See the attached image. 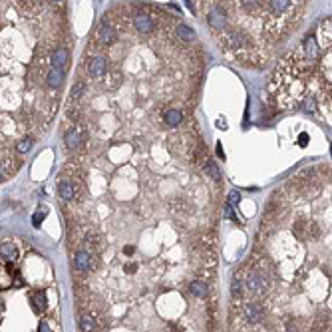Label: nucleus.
Listing matches in <instances>:
<instances>
[{
  "label": "nucleus",
  "mask_w": 332,
  "mask_h": 332,
  "mask_svg": "<svg viewBox=\"0 0 332 332\" xmlns=\"http://www.w3.org/2000/svg\"><path fill=\"white\" fill-rule=\"evenodd\" d=\"M106 56L104 54H94V56H90V60H88V74L92 76V78H102L104 74H106Z\"/></svg>",
  "instance_id": "nucleus-6"
},
{
  "label": "nucleus",
  "mask_w": 332,
  "mask_h": 332,
  "mask_svg": "<svg viewBox=\"0 0 332 332\" xmlns=\"http://www.w3.org/2000/svg\"><path fill=\"white\" fill-rule=\"evenodd\" d=\"M74 267H76V271H80V273H86V271L92 269V255H90L88 249L76 251V255H74Z\"/></svg>",
  "instance_id": "nucleus-8"
},
{
  "label": "nucleus",
  "mask_w": 332,
  "mask_h": 332,
  "mask_svg": "<svg viewBox=\"0 0 332 332\" xmlns=\"http://www.w3.org/2000/svg\"><path fill=\"white\" fill-rule=\"evenodd\" d=\"M175 36H177L179 40H183V42H193V40H197L195 30L189 28L187 24H177V26H175Z\"/></svg>",
  "instance_id": "nucleus-13"
},
{
  "label": "nucleus",
  "mask_w": 332,
  "mask_h": 332,
  "mask_svg": "<svg viewBox=\"0 0 332 332\" xmlns=\"http://www.w3.org/2000/svg\"><path fill=\"white\" fill-rule=\"evenodd\" d=\"M84 84L82 82H76L74 84V88H72V94H70V98H72V102H80V98L84 96Z\"/></svg>",
  "instance_id": "nucleus-22"
},
{
  "label": "nucleus",
  "mask_w": 332,
  "mask_h": 332,
  "mask_svg": "<svg viewBox=\"0 0 332 332\" xmlns=\"http://www.w3.org/2000/svg\"><path fill=\"white\" fill-rule=\"evenodd\" d=\"M64 78H66V74H64V68H50L48 72H46V86L50 88V90H60V86L64 84Z\"/></svg>",
  "instance_id": "nucleus-7"
},
{
  "label": "nucleus",
  "mask_w": 332,
  "mask_h": 332,
  "mask_svg": "<svg viewBox=\"0 0 332 332\" xmlns=\"http://www.w3.org/2000/svg\"><path fill=\"white\" fill-rule=\"evenodd\" d=\"M44 217H46V209H44V207H40V209L34 213V217H32V225H34V227H40V225H42V221H44Z\"/></svg>",
  "instance_id": "nucleus-23"
},
{
  "label": "nucleus",
  "mask_w": 332,
  "mask_h": 332,
  "mask_svg": "<svg viewBox=\"0 0 332 332\" xmlns=\"http://www.w3.org/2000/svg\"><path fill=\"white\" fill-rule=\"evenodd\" d=\"M54 2H62V0H54Z\"/></svg>",
  "instance_id": "nucleus-29"
},
{
  "label": "nucleus",
  "mask_w": 332,
  "mask_h": 332,
  "mask_svg": "<svg viewBox=\"0 0 332 332\" xmlns=\"http://www.w3.org/2000/svg\"><path fill=\"white\" fill-rule=\"evenodd\" d=\"M78 326H80V332H94L96 330V320L90 314H80L78 316Z\"/></svg>",
  "instance_id": "nucleus-15"
},
{
  "label": "nucleus",
  "mask_w": 332,
  "mask_h": 332,
  "mask_svg": "<svg viewBox=\"0 0 332 332\" xmlns=\"http://www.w3.org/2000/svg\"><path fill=\"white\" fill-rule=\"evenodd\" d=\"M32 306H34V310L36 312H44L46 310V306H48V302H46V294L44 292H34L32 294Z\"/></svg>",
  "instance_id": "nucleus-17"
},
{
  "label": "nucleus",
  "mask_w": 332,
  "mask_h": 332,
  "mask_svg": "<svg viewBox=\"0 0 332 332\" xmlns=\"http://www.w3.org/2000/svg\"><path fill=\"white\" fill-rule=\"evenodd\" d=\"M38 332H52V330H50V324H48L46 320H42L40 326H38Z\"/></svg>",
  "instance_id": "nucleus-25"
},
{
  "label": "nucleus",
  "mask_w": 332,
  "mask_h": 332,
  "mask_svg": "<svg viewBox=\"0 0 332 332\" xmlns=\"http://www.w3.org/2000/svg\"><path fill=\"white\" fill-rule=\"evenodd\" d=\"M84 139H86V133H84L80 127H70V129L66 131V135H64V143H66V147H68L70 151H78V149L82 147Z\"/></svg>",
  "instance_id": "nucleus-5"
},
{
  "label": "nucleus",
  "mask_w": 332,
  "mask_h": 332,
  "mask_svg": "<svg viewBox=\"0 0 332 332\" xmlns=\"http://www.w3.org/2000/svg\"><path fill=\"white\" fill-rule=\"evenodd\" d=\"M231 294H233V298H241V296H243V282H241L239 275L233 278V284H231Z\"/></svg>",
  "instance_id": "nucleus-21"
},
{
  "label": "nucleus",
  "mask_w": 332,
  "mask_h": 332,
  "mask_svg": "<svg viewBox=\"0 0 332 332\" xmlns=\"http://www.w3.org/2000/svg\"><path fill=\"white\" fill-rule=\"evenodd\" d=\"M316 40H318L320 48H332V16L318 24Z\"/></svg>",
  "instance_id": "nucleus-4"
},
{
  "label": "nucleus",
  "mask_w": 332,
  "mask_h": 332,
  "mask_svg": "<svg viewBox=\"0 0 332 332\" xmlns=\"http://www.w3.org/2000/svg\"><path fill=\"white\" fill-rule=\"evenodd\" d=\"M183 2H185V4H187V8H189V10H191V12L195 14V6L191 4V0H183Z\"/></svg>",
  "instance_id": "nucleus-28"
},
{
  "label": "nucleus",
  "mask_w": 332,
  "mask_h": 332,
  "mask_svg": "<svg viewBox=\"0 0 332 332\" xmlns=\"http://www.w3.org/2000/svg\"><path fill=\"white\" fill-rule=\"evenodd\" d=\"M131 22H133V28L139 34H151L153 28H155V20L147 12H135L133 18H131Z\"/></svg>",
  "instance_id": "nucleus-3"
},
{
  "label": "nucleus",
  "mask_w": 332,
  "mask_h": 332,
  "mask_svg": "<svg viewBox=\"0 0 332 332\" xmlns=\"http://www.w3.org/2000/svg\"><path fill=\"white\" fill-rule=\"evenodd\" d=\"M243 316L249 324H259L263 320V308L259 304H245L243 306Z\"/></svg>",
  "instance_id": "nucleus-9"
},
{
  "label": "nucleus",
  "mask_w": 332,
  "mask_h": 332,
  "mask_svg": "<svg viewBox=\"0 0 332 332\" xmlns=\"http://www.w3.org/2000/svg\"><path fill=\"white\" fill-rule=\"evenodd\" d=\"M239 201H241V193H239V191H231V193H229V203H231V205H237Z\"/></svg>",
  "instance_id": "nucleus-24"
},
{
  "label": "nucleus",
  "mask_w": 332,
  "mask_h": 332,
  "mask_svg": "<svg viewBox=\"0 0 332 332\" xmlns=\"http://www.w3.org/2000/svg\"><path fill=\"white\" fill-rule=\"evenodd\" d=\"M94 40H96L100 46H110V44H113V42L117 40V30H115L111 24H108L106 20H102V22L98 24V28H96Z\"/></svg>",
  "instance_id": "nucleus-2"
},
{
  "label": "nucleus",
  "mask_w": 332,
  "mask_h": 332,
  "mask_svg": "<svg viewBox=\"0 0 332 332\" xmlns=\"http://www.w3.org/2000/svg\"><path fill=\"white\" fill-rule=\"evenodd\" d=\"M163 119H165V123H167L169 127H177V125L183 121V111H181V110H175V108L165 110Z\"/></svg>",
  "instance_id": "nucleus-12"
},
{
  "label": "nucleus",
  "mask_w": 332,
  "mask_h": 332,
  "mask_svg": "<svg viewBox=\"0 0 332 332\" xmlns=\"http://www.w3.org/2000/svg\"><path fill=\"white\" fill-rule=\"evenodd\" d=\"M32 145H34V139H32V137H22V139L16 141V151H18V153H28V151L32 149Z\"/></svg>",
  "instance_id": "nucleus-18"
},
{
  "label": "nucleus",
  "mask_w": 332,
  "mask_h": 332,
  "mask_svg": "<svg viewBox=\"0 0 332 332\" xmlns=\"http://www.w3.org/2000/svg\"><path fill=\"white\" fill-rule=\"evenodd\" d=\"M16 257H18V249L12 243H2V261L12 263L16 261Z\"/></svg>",
  "instance_id": "nucleus-16"
},
{
  "label": "nucleus",
  "mask_w": 332,
  "mask_h": 332,
  "mask_svg": "<svg viewBox=\"0 0 332 332\" xmlns=\"http://www.w3.org/2000/svg\"><path fill=\"white\" fill-rule=\"evenodd\" d=\"M300 104H302L300 108H302L306 113H314V111H316V100H314L312 96H304V98L300 100Z\"/></svg>",
  "instance_id": "nucleus-19"
},
{
  "label": "nucleus",
  "mask_w": 332,
  "mask_h": 332,
  "mask_svg": "<svg viewBox=\"0 0 332 332\" xmlns=\"http://www.w3.org/2000/svg\"><path fill=\"white\" fill-rule=\"evenodd\" d=\"M58 193H60V199H62L64 203L72 201V199L76 197V189H74V183H72L70 179H60V183H58Z\"/></svg>",
  "instance_id": "nucleus-10"
},
{
  "label": "nucleus",
  "mask_w": 332,
  "mask_h": 332,
  "mask_svg": "<svg viewBox=\"0 0 332 332\" xmlns=\"http://www.w3.org/2000/svg\"><path fill=\"white\" fill-rule=\"evenodd\" d=\"M189 292H191L193 296H197V298H205V296L209 294V286H207L203 280H193V282L189 284Z\"/></svg>",
  "instance_id": "nucleus-14"
},
{
  "label": "nucleus",
  "mask_w": 332,
  "mask_h": 332,
  "mask_svg": "<svg viewBox=\"0 0 332 332\" xmlns=\"http://www.w3.org/2000/svg\"><path fill=\"white\" fill-rule=\"evenodd\" d=\"M245 286H247V292H249L251 296H261V294H265V292H267L269 282H267V278H265L259 271H253V273L247 277Z\"/></svg>",
  "instance_id": "nucleus-1"
},
{
  "label": "nucleus",
  "mask_w": 332,
  "mask_h": 332,
  "mask_svg": "<svg viewBox=\"0 0 332 332\" xmlns=\"http://www.w3.org/2000/svg\"><path fill=\"white\" fill-rule=\"evenodd\" d=\"M225 215H227L229 219H235V213H233V207H231V203H229V205H225Z\"/></svg>",
  "instance_id": "nucleus-27"
},
{
  "label": "nucleus",
  "mask_w": 332,
  "mask_h": 332,
  "mask_svg": "<svg viewBox=\"0 0 332 332\" xmlns=\"http://www.w3.org/2000/svg\"><path fill=\"white\" fill-rule=\"evenodd\" d=\"M205 171H207V175L213 179V181H221V173H219V167L213 163V161H207L205 163Z\"/></svg>",
  "instance_id": "nucleus-20"
},
{
  "label": "nucleus",
  "mask_w": 332,
  "mask_h": 332,
  "mask_svg": "<svg viewBox=\"0 0 332 332\" xmlns=\"http://www.w3.org/2000/svg\"><path fill=\"white\" fill-rule=\"evenodd\" d=\"M20 2H22L26 8H32V6H36V4L40 2V0H20Z\"/></svg>",
  "instance_id": "nucleus-26"
},
{
  "label": "nucleus",
  "mask_w": 332,
  "mask_h": 332,
  "mask_svg": "<svg viewBox=\"0 0 332 332\" xmlns=\"http://www.w3.org/2000/svg\"><path fill=\"white\" fill-rule=\"evenodd\" d=\"M68 60H70V52H68L66 48H56V50L50 54V64H52L54 68H66Z\"/></svg>",
  "instance_id": "nucleus-11"
}]
</instances>
